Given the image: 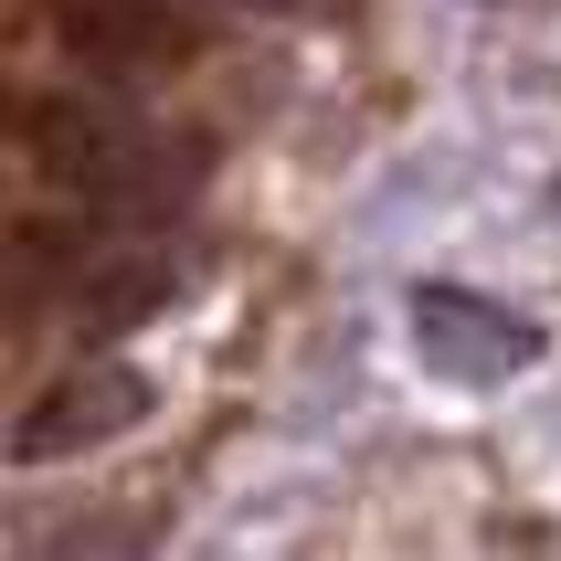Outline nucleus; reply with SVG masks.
Instances as JSON below:
<instances>
[{
  "mask_svg": "<svg viewBox=\"0 0 561 561\" xmlns=\"http://www.w3.org/2000/svg\"><path fill=\"white\" fill-rule=\"evenodd\" d=\"M413 360L435 381H467V392H499L540 360V329L499 297H467V286H413Z\"/></svg>",
  "mask_w": 561,
  "mask_h": 561,
  "instance_id": "f257e3e1",
  "label": "nucleus"
},
{
  "mask_svg": "<svg viewBox=\"0 0 561 561\" xmlns=\"http://www.w3.org/2000/svg\"><path fill=\"white\" fill-rule=\"evenodd\" d=\"M127 424H149V381L138 371H64L43 403L11 424V456L22 467H54V456H85V445H106V435H127Z\"/></svg>",
  "mask_w": 561,
  "mask_h": 561,
  "instance_id": "f03ea898",
  "label": "nucleus"
},
{
  "mask_svg": "<svg viewBox=\"0 0 561 561\" xmlns=\"http://www.w3.org/2000/svg\"><path fill=\"white\" fill-rule=\"evenodd\" d=\"M22 149L43 181L64 191H117L138 159H127V127L106 117V106H85V95H32L22 106Z\"/></svg>",
  "mask_w": 561,
  "mask_h": 561,
  "instance_id": "7ed1b4c3",
  "label": "nucleus"
},
{
  "mask_svg": "<svg viewBox=\"0 0 561 561\" xmlns=\"http://www.w3.org/2000/svg\"><path fill=\"white\" fill-rule=\"evenodd\" d=\"M54 43L75 64H95V75H138V64H159L170 43H181V22H170L159 0H64Z\"/></svg>",
  "mask_w": 561,
  "mask_h": 561,
  "instance_id": "20e7f679",
  "label": "nucleus"
},
{
  "mask_svg": "<svg viewBox=\"0 0 561 561\" xmlns=\"http://www.w3.org/2000/svg\"><path fill=\"white\" fill-rule=\"evenodd\" d=\"M170 297H181L170 254H117V265L75 276V318H85V329H149V318L170 308Z\"/></svg>",
  "mask_w": 561,
  "mask_h": 561,
  "instance_id": "39448f33",
  "label": "nucleus"
},
{
  "mask_svg": "<svg viewBox=\"0 0 561 561\" xmlns=\"http://www.w3.org/2000/svg\"><path fill=\"white\" fill-rule=\"evenodd\" d=\"M244 11H297V0H244Z\"/></svg>",
  "mask_w": 561,
  "mask_h": 561,
  "instance_id": "423d86ee",
  "label": "nucleus"
}]
</instances>
